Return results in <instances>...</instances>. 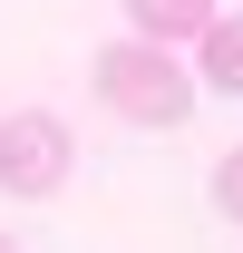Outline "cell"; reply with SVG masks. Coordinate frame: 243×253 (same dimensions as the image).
Instances as JSON below:
<instances>
[{"label": "cell", "instance_id": "5", "mask_svg": "<svg viewBox=\"0 0 243 253\" xmlns=\"http://www.w3.org/2000/svg\"><path fill=\"white\" fill-rule=\"evenodd\" d=\"M214 205H224V224H243V146L214 166Z\"/></svg>", "mask_w": 243, "mask_h": 253}, {"label": "cell", "instance_id": "6", "mask_svg": "<svg viewBox=\"0 0 243 253\" xmlns=\"http://www.w3.org/2000/svg\"><path fill=\"white\" fill-rule=\"evenodd\" d=\"M0 253H20V234H0Z\"/></svg>", "mask_w": 243, "mask_h": 253}, {"label": "cell", "instance_id": "1", "mask_svg": "<svg viewBox=\"0 0 243 253\" xmlns=\"http://www.w3.org/2000/svg\"><path fill=\"white\" fill-rule=\"evenodd\" d=\"M97 107H117L126 126H185L195 117V78L175 68V49H156V39H117V49H97Z\"/></svg>", "mask_w": 243, "mask_h": 253}, {"label": "cell", "instance_id": "4", "mask_svg": "<svg viewBox=\"0 0 243 253\" xmlns=\"http://www.w3.org/2000/svg\"><path fill=\"white\" fill-rule=\"evenodd\" d=\"M126 20H136V39H156V49H175V39H204L214 0H126Z\"/></svg>", "mask_w": 243, "mask_h": 253}, {"label": "cell", "instance_id": "2", "mask_svg": "<svg viewBox=\"0 0 243 253\" xmlns=\"http://www.w3.org/2000/svg\"><path fill=\"white\" fill-rule=\"evenodd\" d=\"M59 185H68V126L49 117V107L0 117V195L39 205V195H59Z\"/></svg>", "mask_w": 243, "mask_h": 253}, {"label": "cell", "instance_id": "3", "mask_svg": "<svg viewBox=\"0 0 243 253\" xmlns=\"http://www.w3.org/2000/svg\"><path fill=\"white\" fill-rule=\"evenodd\" d=\"M195 78L224 88V97H243V10H214V20H204V39H195Z\"/></svg>", "mask_w": 243, "mask_h": 253}]
</instances>
